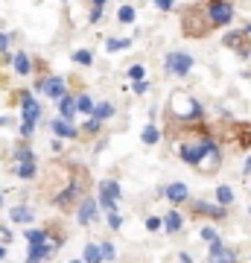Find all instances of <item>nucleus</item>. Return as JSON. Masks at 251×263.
<instances>
[{
  "mask_svg": "<svg viewBox=\"0 0 251 263\" xmlns=\"http://www.w3.org/2000/svg\"><path fill=\"white\" fill-rule=\"evenodd\" d=\"M207 18H210L214 27H225V24H231V18H234L231 3H225V0H210V6H207Z\"/></svg>",
  "mask_w": 251,
  "mask_h": 263,
  "instance_id": "1",
  "label": "nucleus"
},
{
  "mask_svg": "<svg viewBox=\"0 0 251 263\" xmlns=\"http://www.w3.org/2000/svg\"><path fill=\"white\" fill-rule=\"evenodd\" d=\"M117 199H120V184L111 179H105L100 184V202H103L105 211H117Z\"/></svg>",
  "mask_w": 251,
  "mask_h": 263,
  "instance_id": "2",
  "label": "nucleus"
},
{
  "mask_svg": "<svg viewBox=\"0 0 251 263\" xmlns=\"http://www.w3.org/2000/svg\"><path fill=\"white\" fill-rule=\"evenodd\" d=\"M190 67H193V56H187V53H169L167 56V70L172 76L190 73Z\"/></svg>",
  "mask_w": 251,
  "mask_h": 263,
  "instance_id": "3",
  "label": "nucleus"
},
{
  "mask_svg": "<svg viewBox=\"0 0 251 263\" xmlns=\"http://www.w3.org/2000/svg\"><path fill=\"white\" fill-rule=\"evenodd\" d=\"M205 146H207V141H202V143H187V146H181V158L187 161V164H196L199 167V161L205 158Z\"/></svg>",
  "mask_w": 251,
  "mask_h": 263,
  "instance_id": "4",
  "label": "nucleus"
},
{
  "mask_svg": "<svg viewBox=\"0 0 251 263\" xmlns=\"http://www.w3.org/2000/svg\"><path fill=\"white\" fill-rule=\"evenodd\" d=\"M50 254H53V246L47 243V240H41V243H29L27 260L35 263V260H44V257H50Z\"/></svg>",
  "mask_w": 251,
  "mask_h": 263,
  "instance_id": "5",
  "label": "nucleus"
},
{
  "mask_svg": "<svg viewBox=\"0 0 251 263\" xmlns=\"http://www.w3.org/2000/svg\"><path fill=\"white\" fill-rule=\"evenodd\" d=\"M193 214H205V216H214V219H222L225 216V205H207V202H190Z\"/></svg>",
  "mask_w": 251,
  "mask_h": 263,
  "instance_id": "6",
  "label": "nucleus"
},
{
  "mask_svg": "<svg viewBox=\"0 0 251 263\" xmlns=\"http://www.w3.org/2000/svg\"><path fill=\"white\" fill-rule=\"evenodd\" d=\"M38 88H41V91H44L47 97H53V100H56V97L65 94V79L53 76V79H44V82H38Z\"/></svg>",
  "mask_w": 251,
  "mask_h": 263,
  "instance_id": "7",
  "label": "nucleus"
},
{
  "mask_svg": "<svg viewBox=\"0 0 251 263\" xmlns=\"http://www.w3.org/2000/svg\"><path fill=\"white\" fill-rule=\"evenodd\" d=\"M21 108H24V120H32V123H35L38 117H41V105H38L29 94L21 97Z\"/></svg>",
  "mask_w": 251,
  "mask_h": 263,
  "instance_id": "8",
  "label": "nucleus"
},
{
  "mask_svg": "<svg viewBox=\"0 0 251 263\" xmlns=\"http://www.w3.org/2000/svg\"><path fill=\"white\" fill-rule=\"evenodd\" d=\"M93 216H96V202L93 199H82V205H79V226H88Z\"/></svg>",
  "mask_w": 251,
  "mask_h": 263,
  "instance_id": "9",
  "label": "nucleus"
},
{
  "mask_svg": "<svg viewBox=\"0 0 251 263\" xmlns=\"http://www.w3.org/2000/svg\"><path fill=\"white\" fill-rule=\"evenodd\" d=\"M207 257H210V260H234L237 254L228 252V249H225L219 240H210V252H207Z\"/></svg>",
  "mask_w": 251,
  "mask_h": 263,
  "instance_id": "10",
  "label": "nucleus"
},
{
  "mask_svg": "<svg viewBox=\"0 0 251 263\" xmlns=\"http://www.w3.org/2000/svg\"><path fill=\"white\" fill-rule=\"evenodd\" d=\"M225 44L234 47L237 53H242V56H248V44H245V35H242V32H228V35H225Z\"/></svg>",
  "mask_w": 251,
  "mask_h": 263,
  "instance_id": "11",
  "label": "nucleus"
},
{
  "mask_svg": "<svg viewBox=\"0 0 251 263\" xmlns=\"http://www.w3.org/2000/svg\"><path fill=\"white\" fill-rule=\"evenodd\" d=\"M187 196H190V190H187V184H181V181H176V184H169L167 187L169 202H187Z\"/></svg>",
  "mask_w": 251,
  "mask_h": 263,
  "instance_id": "12",
  "label": "nucleus"
},
{
  "mask_svg": "<svg viewBox=\"0 0 251 263\" xmlns=\"http://www.w3.org/2000/svg\"><path fill=\"white\" fill-rule=\"evenodd\" d=\"M59 111H62L65 120H70V117L76 114V97H67V94L59 97Z\"/></svg>",
  "mask_w": 251,
  "mask_h": 263,
  "instance_id": "13",
  "label": "nucleus"
},
{
  "mask_svg": "<svg viewBox=\"0 0 251 263\" xmlns=\"http://www.w3.org/2000/svg\"><path fill=\"white\" fill-rule=\"evenodd\" d=\"M53 132H56V138H76L79 132L70 126V123L65 120V117H59V120H53Z\"/></svg>",
  "mask_w": 251,
  "mask_h": 263,
  "instance_id": "14",
  "label": "nucleus"
},
{
  "mask_svg": "<svg viewBox=\"0 0 251 263\" xmlns=\"http://www.w3.org/2000/svg\"><path fill=\"white\" fill-rule=\"evenodd\" d=\"M12 62H15V70H18L21 76H29V73H32V62H29L27 53H15V59H12Z\"/></svg>",
  "mask_w": 251,
  "mask_h": 263,
  "instance_id": "15",
  "label": "nucleus"
},
{
  "mask_svg": "<svg viewBox=\"0 0 251 263\" xmlns=\"http://www.w3.org/2000/svg\"><path fill=\"white\" fill-rule=\"evenodd\" d=\"M161 226L167 228L169 234H176V231H181V214H178V211H169V216L164 219V222H161Z\"/></svg>",
  "mask_w": 251,
  "mask_h": 263,
  "instance_id": "16",
  "label": "nucleus"
},
{
  "mask_svg": "<svg viewBox=\"0 0 251 263\" xmlns=\"http://www.w3.org/2000/svg\"><path fill=\"white\" fill-rule=\"evenodd\" d=\"M9 216L15 219V222H32V211H29V208H24V205L12 208V211H9Z\"/></svg>",
  "mask_w": 251,
  "mask_h": 263,
  "instance_id": "17",
  "label": "nucleus"
},
{
  "mask_svg": "<svg viewBox=\"0 0 251 263\" xmlns=\"http://www.w3.org/2000/svg\"><path fill=\"white\" fill-rule=\"evenodd\" d=\"M216 202L228 208V205L234 202V190L228 187V184H219V187H216Z\"/></svg>",
  "mask_w": 251,
  "mask_h": 263,
  "instance_id": "18",
  "label": "nucleus"
},
{
  "mask_svg": "<svg viewBox=\"0 0 251 263\" xmlns=\"http://www.w3.org/2000/svg\"><path fill=\"white\" fill-rule=\"evenodd\" d=\"M18 176H21V179H35V158H27V161H21V167H18Z\"/></svg>",
  "mask_w": 251,
  "mask_h": 263,
  "instance_id": "19",
  "label": "nucleus"
},
{
  "mask_svg": "<svg viewBox=\"0 0 251 263\" xmlns=\"http://www.w3.org/2000/svg\"><path fill=\"white\" fill-rule=\"evenodd\" d=\"M91 111H93V117H96V120H108V117L114 114V105L111 103H100V105H93Z\"/></svg>",
  "mask_w": 251,
  "mask_h": 263,
  "instance_id": "20",
  "label": "nucleus"
},
{
  "mask_svg": "<svg viewBox=\"0 0 251 263\" xmlns=\"http://www.w3.org/2000/svg\"><path fill=\"white\" fill-rule=\"evenodd\" d=\"M105 47L111 50V53H117V50L131 47V41H129V38H108V41H105Z\"/></svg>",
  "mask_w": 251,
  "mask_h": 263,
  "instance_id": "21",
  "label": "nucleus"
},
{
  "mask_svg": "<svg viewBox=\"0 0 251 263\" xmlns=\"http://www.w3.org/2000/svg\"><path fill=\"white\" fill-rule=\"evenodd\" d=\"M93 103H91V97L82 94V97H76V111H85V114H91Z\"/></svg>",
  "mask_w": 251,
  "mask_h": 263,
  "instance_id": "22",
  "label": "nucleus"
},
{
  "mask_svg": "<svg viewBox=\"0 0 251 263\" xmlns=\"http://www.w3.org/2000/svg\"><path fill=\"white\" fill-rule=\"evenodd\" d=\"M82 257H85L88 263H96V260H100V246H96V243L85 246V254H82Z\"/></svg>",
  "mask_w": 251,
  "mask_h": 263,
  "instance_id": "23",
  "label": "nucleus"
},
{
  "mask_svg": "<svg viewBox=\"0 0 251 263\" xmlns=\"http://www.w3.org/2000/svg\"><path fill=\"white\" fill-rule=\"evenodd\" d=\"M140 138H143V143H158L161 132L155 129V126H146V129H143V135H140Z\"/></svg>",
  "mask_w": 251,
  "mask_h": 263,
  "instance_id": "24",
  "label": "nucleus"
},
{
  "mask_svg": "<svg viewBox=\"0 0 251 263\" xmlns=\"http://www.w3.org/2000/svg\"><path fill=\"white\" fill-rule=\"evenodd\" d=\"M73 62H79V65H93L91 50H76V53H73Z\"/></svg>",
  "mask_w": 251,
  "mask_h": 263,
  "instance_id": "25",
  "label": "nucleus"
},
{
  "mask_svg": "<svg viewBox=\"0 0 251 263\" xmlns=\"http://www.w3.org/2000/svg\"><path fill=\"white\" fill-rule=\"evenodd\" d=\"M76 190H79L76 184H73V187H67L65 193H59V196H56V202H59V205H70V199L76 196Z\"/></svg>",
  "mask_w": 251,
  "mask_h": 263,
  "instance_id": "26",
  "label": "nucleus"
},
{
  "mask_svg": "<svg viewBox=\"0 0 251 263\" xmlns=\"http://www.w3.org/2000/svg\"><path fill=\"white\" fill-rule=\"evenodd\" d=\"M117 21H120V24H131V21H134V9H131V6H123V9L117 12Z\"/></svg>",
  "mask_w": 251,
  "mask_h": 263,
  "instance_id": "27",
  "label": "nucleus"
},
{
  "mask_svg": "<svg viewBox=\"0 0 251 263\" xmlns=\"http://www.w3.org/2000/svg\"><path fill=\"white\" fill-rule=\"evenodd\" d=\"M27 243H41V240H44V231H41V228H27Z\"/></svg>",
  "mask_w": 251,
  "mask_h": 263,
  "instance_id": "28",
  "label": "nucleus"
},
{
  "mask_svg": "<svg viewBox=\"0 0 251 263\" xmlns=\"http://www.w3.org/2000/svg\"><path fill=\"white\" fill-rule=\"evenodd\" d=\"M100 260H114V246L111 243L100 246Z\"/></svg>",
  "mask_w": 251,
  "mask_h": 263,
  "instance_id": "29",
  "label": "nucleus"
},
{
  "mask_svg": "<svg viewBox=\"0 0 251 263\" xmlns=\"http://www.w3.org/2000/svg\"><path fill=\"white\" fill-rule=\"evenodd\" d=\"M131 88H134V94H146L149 82H146V79H134V85H131Z\"/></svg>",
  "mask_w": 251,
  "mask_h": 263,
  "instance_id": "30",
  "label": "nucleus"
},
{
  "mask_svg": "<svg viewBox=\"0 0 251 263\" xmlns=\"http://www.w3.org/2000/svg\"><path fill=\"white\" fill-rule=\"evenodd\" d=\"M32 132H35V123H32V120H24V126H21V135H24V138H32Z\"/></svg>",
  "mask_w": 251,
  "mask_h": 263,
  "instance_id": "31",
  "label": "nucleus"
},
{
  "mask_svg": "<svg viewBox=\"0 0 251 263\" xmlns=\"http://www.w3.org/2000/svg\"><path fill=\"white\" fill-rule=\"evenodd\" d=\"M120 222H123L120 214H117V211H108V226H111V228H120Z\"/></svg>",
  "mask_w": 251,
  "mask_h": 263,
  "instance_id": "32",
  "label": "nucleus"
},
{
  "mask_svg": "<svg viewBox=\"0 0 251 263\" xmlns=\"http://www.w3.org/2000/svg\"><path fill=\"white\" fill-rule=\"evenodd\" d=\"M202 240H207V243H210V240H216V228L214 226L202 228Z\"/></svg>",
  "mask_w": 251,
  "mask_h": 263,
  "instance_id": "33",
  "label": "nucleus"
},
{
  "mask_svg": "<svg viewBox=\"0 0 251 263\" xmlns=\"http://www.w3.org/2000/svg\"><path fill=\"white\" fill-rule=\"evenodd\" d=\"M129 79H143V67H140V65L129 67Z\"/></svg>",
  "mask_w": 251,
  "mask_h": 263,
  "instance_id": "34",
  "label": "nucleus"
},
{
  "mask_svg": "<svg viewBox=\"0 0 251 263\" xmlns=\"http://www.w3.org/2000/svg\"><path fill=\"white\" fill-rule=\"evenodd\" d=\"M146 228H149V231H158V228H161V219H158V216H149V219H146Z\"/></svg>",
  "mask_w": 251,
  "mask_h": 263,
  "instance_id": "35",
  "label": "nucleus"
},
{
  "mask_svg": "<svg viewBox=\"0 0 251 263\" xmlns=\"http://www.w3.org/2000/svg\"><path fill=\"white\" fill-rule=\"evenodd\" d=\"M155 6H158L161 12H169L172 9V0H155Z\"/></svg>",
  "mask_w": 251,
  "mask_h": 263,
  "instance_id": "36",
  "label": "nucleus"
},
{
  "mask_svg": "<svg viewBox=\"0 0 251 263\" xmlns=\"http://www.w3.org/2000/svg\"><path fill=\"white\" fill-rule=\"evenodd\" d=\"M0 50H9V35L6 32H0Z\"/></svg>",
  "mask_w": 251,
  "mask_h": 263,
  "instance_id": "37",
  "label": "nucleus"
},
{
  "mask_svg": "<svg viewBox=\"0 0 251 263\" xmlns=\"http://www.w3.org/2000/svg\"><path fill=\"white\" fill-rule=\"evenodd\" d=\"M100 15H103V6H93V12H91V21H93V24L100 21Z\"/></svg>",
  "mask_w": 251,
  "mask_h": 263,
  "instance_id": "38",
  "label": "nucleus"
},
{
  "mask_svg": "<svg viewBox=\"0 0 251 263\" xmlns=\"http://www.w3.org/2000/svg\"><path fill=\"white\" fill-rule=\"evenodd\" d=\"M96 129H100V120H96V117H93V120L88 123V126H85V132H96Z\"/></svg>",
  "mask_w": 251,
  "mask_h": 263,
  "instance_id": "39",
  "label": "nucleus"
},
{
  "mask_svg": "<svg viewBox=\"0 0 251 263\" xmlns=\"http://www.w3.org/2000/svg\"><path fill=\"white\" fill-rule=\"evenodd\" d=\"M242 170H245V173H251V158L245 161V167H242Z\"/></svg>",
  "mask_w": 251,
  "mask_h": 263,
  "instance_id": "40",
  "label": "nucleus"
},
{
  "mask_svg": "<svg viewBox=\"0 0 251 263\" xmlns=\"http://www.w3.org/2000/svg\"><path fill=\"white\" fill-rule=\"evenodd\" d=\"M3 257H6V249H3V246H0V260H3Z\"/></svg>",
  "mask_w": 251,
  "mask_h": 263,
  "instance_id": "41",
  "label": "nucleus"
},
{
  "mask_svg": "<svg viewBox=\"0 0 251 263\" xmlns=\"http://www.w3.org/2000/svg\"><path fill=\"white\" fill-rule=\"evenodd\" d=\"M93 6H105V0H93Z\"/></svg>",
  "mask_w": 251,
  "mask_h": 263,
  "instance_id": "42",
  "label": "nucleus"
},
{
  "mask_svg": "<svg viewBox=\"0 0 251 263\" xmlns=\"http://www.w3.org/2000/svg\"><path fill=\"white\" fill-rule=\"evenodd\" d=\"M245 32H248V35H251V27H248V29H245Z\"/></svg>",
  "mask_w": 251,
  "mask_h": 263,
  "instance_id": "43",
  "label": "nucleus"
}]
</instances>
